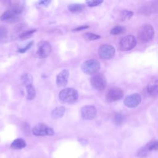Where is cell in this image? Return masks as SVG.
I'll return each instance as SVG.
<instances>
[{
  "label": "cell",
  "instance_id": "1",
  "mask_svg": "<svg viewBox=\"0 0 158 158\" xmlns=\"http://www.w3.org/2000/svg\"><path fill=\"white\" fill-rule=\"evenodd\" d=\"M23 12V7L19 4H14L11 6V7L4 12L1 16L0 19L1 21L8 22V23H14L19 20L20 19V15Z\"/></svg>",
  "mask_w": 158,
  "mask_h": 158
},
{
  "label": "cell",
  "instance_id": "2",
  "mask_svg": "<svg viewBox=\"0 0 158 158\" xmlns=\"http://www.w3.org/2000/svg\"><path fill=\"white\" fill-rule=\"evenodd\" d=\"M59 99L64 103H73L78 98V91L72 88H67L62 89L59 94Z\"/></svg>",
  "mask_w": 158,
  "mask_h": 158
},
{
  "label": "cell",
  "instance_id": "3",
  "mask_svg": "<svg viewBox=\"0 0 158 158\" xmlns=\"http://www.w3.org/2000/svg\"><path fill=\"white\" fill-rule=\"evenodd\" d=\"M100 62L97 59H89L83 62L81 66L82 71L87 75H95L100 69Z\"/></svg>",
  "mask_w": 158,
  "mask_h": 158
},
{
  "label": "cell",
  "instance_id": "4",
  "mask_svg": "<svg viewBox=\"0 0 158 158\" xmlns=\"http://www.w3.org/2000/svg\"><path fill=\"white\" fill-rule=\"evenodd\" d=\"M154 35V28L149 24H146L142 26L138 32V38L142 43L149 42L153 38Z\"/></svg>",
  "mask_w": 158,
  "mask_h": 158
},
{
  "label": "cell",
  "instance_id": "5",
  "mask_svg": "<svg viewBox=\"0 0 158 158\" xmlns=\"http://www.w3.org/2000/svg\"><path fill=\"white\" fill-rule=\"evenodd\" d=\"M136 44V40L133 35L123 37L119 41L118 48L122 51H128L133 49Z\"/></svg>",
  "mask_w": 158,
  "mask_h": 158
},
{
  "label": "cell",
  "instance_id": "6",
  "mask_svg": "<svg viewBox=\"0 0 158 158\" xmlns=\"http://www.w3.org/2000/svg\"><path fill=\"white\" fill-rule=\"evenodd\" d=\"M92 86L98 91H103L107 86V81L105 76L102 73L94 75L90 80Z\"/></svg>",
  "mask_w": 158,
  "mask_h": 158
},
{
  "label": "cell",
  "instance_id": "7",
  "mask_svg": "<svg viewBox=\"0 0 158 158\" xmlns=\"http://www.w3.org/2000/svg\"><path fill=\"white\" fill-rule=\"evenodd\" d=\"M33 134L38 136H52L54 134L53 129L45 124L38 123L32 129Z\"/></svg>",
  "mask_w": 158,
  "mask_h": 158
},
{
  "label": "cell",
  "instance_id": "8",
  "mask_svg": "<svg viewBox=\"0 0 158 158\" xmlns=\"http://www.w3.org/2000/svg\"><path fill=\"white\" fill-rule=\"evenodd\" d=\"M51 46L48 42L42 41L38 43L36 54L39 58H46L51 54Z\"/></svg>",
  "mask_w": 158,
  "mask_h": 158
},
{
  "label": "cell",
  "instance_id": "9",
  "mask_svg": "<svg viewBox=\"0 0 158 158\" xmlns=\"http://www.w3.org/2000/svg\"><path fill=\"white\" fill-rule=\"evenodd\" d=\"M115 48L109 44H102L99 49V57L104 60H109L112 58L115 54Z\"/></svg>",
  "mask_w": 158,
  "mask_h": 158
},
{
  "label": "cell",
  "instance_id": "10",
  "mask_svg": "<svg viewBox=\"0 0 158 158\" xmlns=\"http://www.w3.org/2000/svg\"><path fill=\"white\" fill-rule=\"evenodd\" d=\"M158 148V142L157 140H152L147 143L144 147L141 148L138 151L136 156L138 157L143 158L146 157L149 152L152 151H156Z\"/></svg>",
  "mask_w": 158,
  "mask_h": 158
},
{
  "label": "cell",
  "instance_id": "11",
  "mask_svg": "<svg viewBox=\"0 0 158 158\" xmlns=\"http://www.w3.org/2000/svg\"><path fill=\"white\" fill-rule=\"evenodd\" d=\"M81 115L85 120H93L97 115L96 107L94 106H85L81 109Z\"/></svg>",
  "mask_w": 158,
  "mask_h": 158
},
{
  "label": "cell",
  "instance_id": "12",
  "mask_svg": "<svg viewBox=\"0 0 158 158\" xmlns=\"http://www.w3.org/2000/svg\"><path fill=\"white\" fill-rule=\"evenodd\" d=\"M123 96V90L118 87L110 88L107 93L106 98L107 101L114 102L120 99Z\"/></svg>",
  "mask_w": 158,
  "mask_h": 158
},
{
  "label": "cell",
  "instance_id": "13",
  "mask_svg": "<svg viewBox=\"0 0 158 158\" xmlns=\"http://www.w3.org/2000/svg\"><path fill=\"white\" fill-rule=\"evenodd\" d=\"M141 101V97L138 93L131 94L127 96L124 100V104L129 108H134L137 107Z\"/></svg>",
  "mask_w": 158,
  "mask_h": 158
},
{
  "label": "cell",
  "instance_id": "14",
  "mask_svg": "<svg viewBox=\"0 0 158 158\" xmlns=\"http://www.w3.org/2000/svg\"><path fill=\"white\" fill-rule=\"evenodd\" d=\"M69 76V72L67 70H62L57 76V78H56L57 85L60 87L65 86L67 83Z\"/></svg>",
  "mask_w": 158,
  "mask_h": 158
},
{
  "label": "cell",
  "instance_id": "15",
  "mask_svg": "<svg viewBox=\"0 0 158 158\" xmlns=\"http://www.w3.org/2000/svg\"><path fill=\"white\" fill-rule=\"evenodd\" d=\"M146 93L151 97H156L157 95V80L153 79L146 87Z\"/></svg>",
  "mask_w": 158,
  "mask_h": 158
},
{
  "label": "cell",
  "instance_id": "16",
  "mask_svg": "<svg viewBox=\"0 0 158 158\" xmlns=\"http://www.w3.org/2000/svg\"><path fill=\"white\" fill-rule=\"evenodd\" d=\"M68 10L72 13H78L82 12L85 9V5L83 4H70L67 7Z\"/></svg>",
  "mask_w": 158,
  "mask_h": 158
},
{
  "label": "cell",
  "instance_id": "17",
  "mask_svg": "<svg viewBox=\"0 0 158 158\" xmlns=\"http://www.w3.org/2000/svg\"><path fill=\"white\" fill-rule=\"evenodd\" d=\"M65 109L63 106H60L55 108L51 112V117L52 118L56 119L62 117L65 113Z\"/></svg>",
  "mask_w": 158,
  "mask_h": 158
},
{
  "label": "cell",
  "instance_id": "18",
  "mask_svg": "<svg viewBox=\"0 0 158 158\" xmlns=\"http://www.w3.org/2000/svg\"><path fill=\"white\" fill-rule=\"evenodd\" d=\"M25 146H26V142L25 141V140L21 138H18L15 139L10 145V147L15 149H22Z\"/></svg>",
  "mask_w": 158,
  "mask_h": 158
},
{
  "label": "cell",
  "instance_id": "19",
  "mask_svg": "<svg viewBox=\"0 0 158 158\" xmlns=\"http://www.w3.org/2000/svg\"><path fill=\"white\" fill-rule=\"evenodd\" d=\"M21 81L22 83L25 86L31 85L33 82V77L29 73H25L21 77Z\"/></svg>",
  "mask_w": 158,
  "mask_h": 158
},
{
  "label": "cell",
  "instance_id": "20",
  "mask_svg": "<svg viewBox=\"0 0 158 158\" xmlns=\"http://www.w3.org/2000/svg\"><path fill=\"white\" fill-rule=\"evenodd\" d=\"M26 91H27V98L28 100L33 99L36 96V91L34 86L31 85H29L26 86Z\"/></svg>",
  "mask_w": 158,
  "mask_h": 158
},
{
  "label": "cell",
  "instance_id": "21",
  "mask_svg": "<svg viewBox=\"0 0 158 158\" xmlns=\"http://www.w3.org/2000/svg\"><path fill=\"white\" fill-rule=\"evenodd\" d=\"M133 15V12L130 11V10H128L127 9H123L122 10L120 13V17L119 19L122 20V21H124L127 19H130Z\"/></svg>",
  "mask_w": 158,
  "mask_h": 158
},
{
  "label": "cell",
  "instance_id": "22",
  "mask_svg": "<svg viewBox=\"0 0 158 158\" xmlns=\"http://www.w3.org/2000/svg\"><path fill=\"white\" fill-rule=\"evenodd\" d=\"M114 120L117 125H121L124 122L125 117L120 113H115L114 116Z\"/></svg>",
  "mask_w": 158,
  "mask_h": 158
},
{
  "label": "cell",
  "instance_id": "23",
  "mask_svg": "<svg viewBox=\"0 0 158 158\" xmlns=\"http://www.w3.org/2000/svg\"><path fill=\"white\" fill-rule=\"evenodd\" d=\"M125 31V28L121 26H116L112 28L110 30V34L113 35H117L123 33Z\"/></svg>",
  "mask_w": 158,
  "mask_h": 158
},
{
  "label": "cell",
  "instance_id": "24",
  "mask_svg": "<svg viewBox=\"0 0 158 158\" xmlns=\"http://www.w3.org/2000/svg\"><path fill=\"white\" fill-rule=\"evenodd\" d=\"M36 31V29H31V30H29L28 31H26L22 33H21L20 35H19V38L21 39V40H25V39H27V38H30V36H31L33 35V34Z\"/></svg>",
  "mask_w": 158,
  "mask_h": 158
},
{
  "label": "cell",
  "instance_id": "25",
  "mask_svg": "<svg viewBox=\"0 0 158 158\" xmlns=\"http://www.w3.org/2000/svg\"><path fill=\"white\" fill-rule=\"evenodd\" d=\"M83 36L85 38H86L89 41H93V40H96L98 39H99L101 38V36L98 35H96L95 33H90V32H87L85 33L83 35Z\"/></svg>",
  "mask_w": 158,
  "mask_h": 158
},
{
  "label": "cell",
  "instance_id": "26",
  "mask_svg": "<svg viewBox=\"0 0 158 158\" xmlns=\"http://www.w3.org/2000/svg\"><path fill=\"white\" fill-rule=\"evenodd\" d=\"M103 1L102 0H96V1H88L86 2V4L89 7H94L100 5Z\"/></svg>",
  "mask_w": 158,
  "mask_h": 158
},
{
  "label": "cell",
  "instance_id": "27",
  "mask_svg": "<svg viewBox=\"0 0 158 158\" xmlns=\"http://www.w3.org/2000/svg\"><path fill=\"white\" fill-rule=\"evenodd\" d=\"M33 44V41H30V43H28L25 47L23 48H20L19 50H18V52H20V53H23L25 52H26L27 51H28Z\"/></svg>",
  "mask_w": 158,
  "mask_h": 158
},
{
  "label": "cell",
  "instance_id": "28",
  "mask_svg": "<svg viewBox=\"0 0 158 158\" xmlns=\"http://www.w3.org/2000/svg\"><path fill=\"white\" fill-rule=\"evenodd\" d=\"M7 36V31L6 28L2 27H0V40L6 38Z\"/></svg>",
  "mask_w": 158,
  "mask_h": 158
},
{
  "label": "cell",
  "instance_id": "29",
  "mask_svg": "<svg viewBox=\"0 0 158 158\" xmlns=\"http://www.w3.org/2000/svg\"><path fill=\"white\" fill-rule=\"evenodd\" d=\"M89 27V26L88 25H83V26H80V27H78L75 29H73V31H81V30H85L86 28H88Z\"/></svg>",
  "mask_w": 158,
  "mask_h": 158
},
{
  "label": "cell",
  "instance_id": "30",
  "mask_svg": "<svg viewBox=\"0 0 158 158\" xmlns=\"http://www.w3.org/2000/svg\"><path fill=\"white\" fill-rule=\"evenodd\" d=\"M51 2V1H41L39 2V4L41 6H47Z\"/></svg>",
  "mask_w": 158,
  "mask_h": 158
}]
</instances>
